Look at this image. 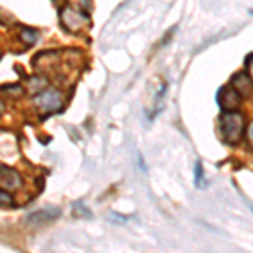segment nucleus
Returning a JSON list of instances; mask_svg holds the SVG:
<instances>
[{
	"mask_svg": "<svg viewBox=\"0 0 253 253\" xmlns=\"http://www.w3.org/2000/svg\"><path fill=\"white\" fill-rule=\"evenodd\" d=\"M245 132V117L240 112H223L219 117V135L228 145L242 142Z\"/></svg>",
	"mask_w": 253,
	"mask_h": 253,
	"instance_id": "nucleus-1",
	"label": "nucleus"
},
{
	"mask_svg": "<svg viewBox=\"0 0 253 253\" xmlns=\"http://www.w3.org/2000/svg\"><path fill=\"white\" fill-rule=\"evenodd\" d=\"M242 98L243 96L240 95L235 88H231L230 84H228V86H223L218 91L216 101H218L219 108H221L223 112H236L240 107V103H242Z\"/></svg>",
	"mask_w": 253,
	"mask_h": 253,
	"instance_id": "nucleus-2",
	"label": "nucleus"
},
{
	"mask_svg": "<svg viewBox=\"0 0 253 253\" xmlns=\"http://www.w3.org/2000/svg\"><path fill=\"white\" fill-rule=\"evenodd\" d=\"M34 101L39 108L46 110V112H54V110L63 107V95H61V91H58V89L47 88L42 93H39Z\"/></svg>",
	"mask_w": 253,
	"mask_h": 253,
	"instance_id": "nucleus-3",
	"label": "nucleus"
},
{
	"mask_svg": "<svg viewBox=\"0 0 253 253\" xmlns=\"http://www.w3.org/2000/svg\"><path fill=\"white\" fill-rule=\"evenodd\" d=\"M88 15L84 14V12H81V10H75L71 5H68L66 7V10L63 12V22L66 24V26L69 27L71 31H76V29H80L83 24H86L88 22Z\"/></svg>",
	"mask_w": 253,
	"mask_h": 253,
	"instance_id": "nucleus-4",
	"label": "nucleus"
},
{
	"mask_svg": "<svg viewBox=\"0 0 253 253\" xmlns=\"http://www.w3.org/2000/svg\"><path fill=\"white\" fill-rule=\"evenodd\" d=\"M20 182H22V179H20L17 170L0 164V186H3L5 189H15L20 186Z\"/></svg>",
	"mask_w": 253,
	"mask_h": 253,
	"instance_id": "nucleus-5",
	"label": "nucleus"
},
{
	"mask_svg": "<svg viewBox=\"0 0 253 253\" xmlns=\"http://www.w3.org/2000/svg\"><path fill=\"white\" fill-rule=\"evenodd\" d=\"M230 86L235 88L242 96H248L253 89V81L250 80V76L247 73H236L230 81Z\"/></svg>",
	"mask_w": 253,
	"mask_h": 253,
	"instance_id": "nucleus-6",
	"label": "nucleus"
},
{
	"mask_svg": "<svg viewBox=\"0 0 253 253\" xmlns=\"http://www.w3.org/2000/svg\"><path fill=\"white\" fill-rule=\"evenodd\" d=\"M194 186L198 189H205L206 182H205V169H203V162L198 161L194 166Z\"/></svg>",
	"mask_w": 253,
	"mask_h": 253,
	"instance_id": "nucleus-7",
	"label": "nucleus"
},
{
	"mask_svg": "<svg viewBox=\"0 0 253 253\" xmlns=\"http://www.w3.org/2000/svg\"><path fill=\"white\" fill-rule=\"evenodd\" d=\"M36 38H38V32H36L34 29H31V27H24L22 31V39L27 41V44H32L36 41Z\"/></svg>",
	"mask_w": 253,
	"mask_h": 253,
	"instance_id": "nucleus-8",
	"label": "nucleus"
},
{
	"mask_svg": "<svg viewBox=\"0 0 253 253\" xmlns=\"http://www.w3.org/2000/svg\"><path fill=\"white\" fill-rule=\"evenodd\" d=\"M245 68H247V75L250 76V80L253 81V52L247 56L245 59Z\"/></svg>",
	"mask_w": 253,
	"mask_h": 253,
	"instance_id": "nucleus-9",
	"label": "nucleus"
},
{
	"mask_svg": "<svg viewBox=\"0 0 253 253\" xmlns=\"http://www.w3.org/2000/svg\"><path fill=\"white\" fill-rule=\"evenodd\" d=\"M0 205H12V196L3 189H0Z\"/></svg>",
	"mask_w": 253,
	"mask_h": 253,
	"instance_id": "nucleus-10",
	"label": "nucleus"
},
{
	"mask_svg": "<svg viewBox=\"0 0 253 253\" xmlns=\"http://www.w3.org/2000/svg\"><path fill=\"white\" fill-rule=\"evenodd\" d=\"M248 138H250V142L253 144V122L250 124V126H248Z\"/></svg>",
	"mask_w": 253,
	"mask_h": 253,
	"instance_id": "nucleus-11",
	"label": "nucleus"
},
{
	"mask_svg": "<svg viewBox=\"0 0 253 253\" xmlns=\"http://www.w3.org/2000/svg\"><path fill=\"white\" fill-rule=\"evenodd\" d=\"M2 108H3V107H2V101H0V112H2Z\"/></svg>",
	"mask_w": 253,
	"mask_h": 253,
	"instance_id": "nucleus-12",
	"label": "nucleus"
}]
</instances>
